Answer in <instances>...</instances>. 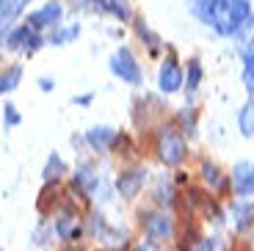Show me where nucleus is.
Listing matches in <instances>:
<instances>
[{
	"mask_svg": "<svg viewBox=\"0 0 254 251\" xmlns=\"http://www.w3.org/2000/svg\"><path fill=\"white\" fill-rule=\"evenodd\" d=\"M158 152H160V160H163L166 166H177V163H183L188 146H185L183 135H180L174 127H163L160 135H158Z\"/></svg>",
	"mask_w": 254,
	"mask_h": 251,
	"instance_id": "obj_2",
	"label": "nucleus"
},
{
	"mask_svg": "<svg viewBox=\"0 0 254 251\" xmlns=\"http://www.w3.org/2000/svg\"><path fill=\"white\" fill-rule=\"evenodd\" d=\"M185 3H188L190 6V11L196 14L199 19H207V14H210V8H213V3H216V0H185Z\"/></svg>",
	"mask_w": 254,
	"mask_h": 251,
	"instance_id": "obj_19",
	"label": "nucleus"
},
{
	"mask_svg": "<svg viewBox=\"0 0 254 251\" xmlns=\"http://www.w3.org/2000/svg\"><path fill=\"white\" fill-rule=\"evenodd\" d=\"M64 17V6L61 3H45V6L39 8V11H33L31 17H28V25L36 31V28H50V25H58Z\"/></svg>",
	"mask_w": 254,
	"mask_h": 251,
	"instance_id": "obj_7",
	"label": "nucleus"
},
{
	"mask_svg": "<svg viewBox=\"0 0 254 251\" xmlns=\"http://www.w3.org/2000/svg\"><path fill=\"white\" fill-rule=\"evenodd\" d=\"M146 232H149V238L155 240H163L172 235V218L163 213H155V215H146Z\"/></svg>",
	"mask_w": 254,
	"mask_h": 251,
	"instance_id": "obj_9",
	"label": "nucleus"
},
{
	"mask_svg": "<svg viewBox=\"0 0 254 251\" xmlns=\"http://www.w3.org/2000/svg\"><path fill=\"white\" fill-rule=\"evenodd\" d=\"M199 83H202V63L190 61L188 63V91H196Z\"/></svg>",
	"mask_w": 254,
	"mask_h": 251,
	"instance_id": "obj_20",
	"label": "nucleus"
},
{
	"mask_svg": "<svg viewBox=\"0 0 254 251\" xmlns=\"http://www.w3.org/2000/svg\"><path fill=\"white\" fill-rule=\"evenodd\" d=\"M75 185L77 188H83V190H91L97 185V177L91 174V169L89 166H83V169H77V174H75Z\"/></svg>",
	"mask_w": 254,
	"mask_h": 251,
	"instance_id": "obj_18",
	"label": "nucleus"
},
{
	"mask_svg": "<svg viewBox=\"0 0 254 251\" xmlns=\"http://www.w3.org/2000/svg\"><path fill=\"white\" fill-rule=\"evenodd\" d=\"M238 125H241L243 135H249V138L254 135V102H246V105L241 108V113H238Z\"/></svg>",
	"mask_w": 254,
	"mask_h": 251,
	"instance_id": "obj_15",
	"label": "nucleus"
},
{
	"mask_svg": "<svg viewBox=\"0 0 254 251\" xmlns=\"http://www.w3.org/2000/svg\"><path fill=\"white\" fill-rule=\"evenodd\" d=\"M249 19H252V3L249 0H216L204 25H210L218 36H235Z\"/></svg>",
	"mask_w": 254,
	"mask_h": 251,
	"instance_id": "obj_1",
	"label": "nucleus"
},
{
	"mask_svg": "<svg viewBox=\"0 0 254 251\" xmlns=\"http://www.w3.org/2000/svg\"><path fill=\"white\" fill-rule=\"evenodd\" d=\"M6 44L11 50H19V47H25V53H36L42 47V36L33 33L31 25H22V28H14L11 33L6 36Z\"/></svg>",
	"mask_w": 254,
	"mask_h": 251,
	"instance_id": "obj_5",
	"label": "nucleus"
},
{
	"mask_svg": "<svg viewBox=\"0 0 254 251\" xmlns=\"http://www.w3.org/2000/svg\"><path fill=\"white\" fill-rule=\"evenodd\" d=\"M19 77H22V66H14V69L3 72L0 75V94H6V91H14L19 83Z\"/></svg>",
	"mask_w": 254,
	"mask_h": 251,
	"instance_id": "obj_16",
	"label": "nucleus"
},
{
	"mask_svg": "<svg viewBox=\"0 0 254 251\" xmlns=\"http://www.w3.org/2000/svg\"><path fill=\"white\" fill-rule=\"evenodd\" d=\"M232 218H235L238 229H249V226L254 224V204H249V201L235 204V207H232Z\"/></svg>",
	"mask_w": 254,
	"mask_h": 251,
	"instance_id": "obj_13",
	"label": "nucleus"
},
{
	"mask_svg": "<svg viewBox=\"0 0 254 251\" xmlns=\"http://www.w3.org/2000/svg\"><path fill=\"white\" fill-rule=\"evenodd\" d=\"M75 102H77V105H89V102H91V94H83V97H75Z\"/></svg>",
	"mask_w": 254,
	"mask_h": 251,
	"instance_id": "obj_25",
	"label": "nucleus"
},
{
	"mask_svg": "<svg viewBox=\"0 0 254 251\" xmlns=\"http://www.w3.org/2000/svg\"><path fill=\"white\" fill-rule=\"evenodd\" d=\"M28 3H31V0H0V31H3Z\"/></svg>",
	"mask_w": 254,
	"mask_h": 251,
	"instance_id": "obj_12",
	"label": "nucleus"
},
{
	"mask_svg": "<svg viewBox=\"0 0 254 251\" xmlns=\"http://www.w3.org/2000/svg\"><path fill=\"white\" fill-rule=\"evenodd\" d=\"M111 72L116 77H122L125 83H130V86H138L141 83V66L135 63L130 47H119L114 53V58H111Z\"/></svg>",
	"mask_w": 254,
	"mask_h": 251,
	"instance_id": "obj_3",
	"label": "nucleus"
},
{
	"mask_svg": "<svg viewBox=\"0 0 254 251\" xmlns=\"http://www.w3.org/2000/svg\"><path fill=\"white\" fill-rule=\"evenodd\" d=\"M144 180H146V171L144 169H130V171H125V174L119 177V193L125 196V199H133L135 193L141 190V185H144Z\"/></svg>",
	"mask_w": 254,
	"mask_h": 251,
	"instance_id": "obj_8",
	"label": "nucleus"
},
{
	"mask_svg": "<svg viewBox=\"0 0 254 251\" xmlns=\"http://www.w3.org/2000/svg\"><path fill=\"white\" fill-rule=\"evenodd\" d=\"M56 232H58V238H61V240H75L77 235H80V226L75 224L72 215H64V218L56 224Z\"/></svg>",
	"mask_w": 254,
	"mask_h": 251,
	"instance_id": "obj_14",
	"label": "nucleus"
},
{
	"mask_svg": "<svg viewBox=\"0 0 254 251\" xmlns=\"http://www.w3.org/2000/svg\"><path fill=\"white\" fill-rule=\"evenodd\" d=\"M135 31H138L141 39H146V44H149L152 50H158V36H155V33H149V28H146L144 22H138V25H135Z\"/></svg>",
	"mask_w": 254,
	"mask_h": 251,
	"instance_id": "obj_22",
	"label": "nucleus"
},
{
	"mask_svg": "<svg viewBox=\"0 0 254 251\" xmlns=\"http://www.w3.org/2000/svg\"><path fill=\"white\" fill-rule=\"evenodd\" d=\"M232 188L238 196H252L254 193V163L241 160L232 166Z\"/></svg>",
	"mask_w": 254,
	"mask_h": 251,
	"instance_id": "obj_4",
	"label": "nucleus"
},
{
	"mask_svg": "<svg viewBox=\"0 0 254 251\" xmlns=\"http://www.w3.org/2000/svg\"><path fill=\"white\" fill-rule=\"evenodd\" d=\"M243 83H246V91L252 97L249 102H254V36L243 47Z\"/></svg>",
	"mask_w": 254,
	"mask_h": 251,
	"instance_id": "obj_10",
	"label": "nucleus"
},
{
	"mask_svg": "<svg viewBox=\"0 0 254 251\" xmlns=\"http://www.w3.org/2000/svg\"><path fill=\"white\" fill-rule=\"evenodd\" d=\"M80 36V25H69V28H61V31H56L50 36V44H66L72 42V39Z\"/></svg>",
	"mask_w": 254,
	"mask_h": 251,
	"instance_id": "obj_17",
	"label": "nucleus"
},
{
	"mask_svg": "<svg viewBox=\"0 0 254 251\" xmlns=\"http://www.w3.org/2000/svg\"><path fill=\"white\" fill-rule=\"evenodd\" d=\"M61 171H64V160L58 155H50V160H47V166H45V177L53 180V177H58Z\"/></svg>",
	"mask_w": 254,
	"mask_h": 251,
	"instance_id": "obj_21",
	"label": "nucleus"
},
{
	"mask_svg": "<svg viewBox=\"0 0 254 251\" xmlns=\"http://www.w3.org/2000/svg\"><path fill=\"white\" fill-rule=\"evenodd\" d=\"M89 144L94 146V149H108L111 144L116 141V130H111V127H94V130H89Z\"/></svg>",
	"mask_w": 254,
	"mask_h": 251,
	"instance_id": "obj_11",
	"label": "nucleus"
},
{
	"mask_svg": "<svg viewBox=\"0 0 254 251\" xmlns=\"http://www.w3.org/2000/svg\"><path fill=\"white\" fill-rule=\"evenodd\" d=\"M183 69L177 66V61L174 58H169V61H163V66H160V75H158V86L160 91H166V94H174V91H180L183 88Z\"/></svg>",
	"mask_w": 254,
	"mask_h": 251,
	"instance_id": "obj_6",
	"label": "nucleus"
},
{
	"mask_svg": "<svg viewBox=\"0 0 254 251\" xmlns=\"http://www.w3.org/2000/svg\"><path fill=\"white\" fill-rule=\"evenodd\" d=\"M202 177L210 182V185H218V182H221V177H218V169H216L213 163H204V166H202Z\"/></svg>",
	"mask_w": 254,
	"mask_h": 251,
	"instance_id": "obj_23",
	"label": "nucleus"
},
{
	"mask_svg": "<svg viewBox=\"0 0 254 251\" xmlns=\"http://www.w3.org/2000/svg\"><path fill=\"white\" fill-rule=\"evenodd\" d=\"M39 83H42V88H45V91H50V88H53V80H50V77H42Z\"/></svg>",
	"mask_w": 254,
	"mask_h": 251,
	"instance_id": "obj_26",
	"label": "nucleus"
},
{
	"mask_svg": "<svg viewBox=\"0 0 254 251\" xmlns=\"http://www.w3.org/2000/svg\"><path fill=\"white\" fill-rule=\"evenodd\" d=\"M6 125L8 127L19 125V113H17V108H14V105H6Z\"/></svg>",
	"mask_w": 254,
	"mask_h": 251,
	"instance_id": "obj_24",
	"label": "nucleus"
}]
</instances>
